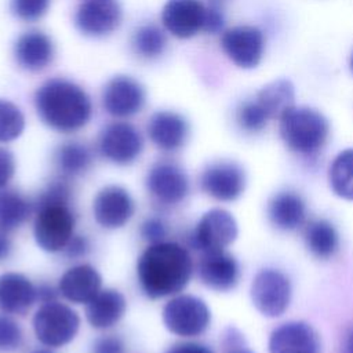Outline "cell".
<instances>
[{"label":"cell","instance_id":"1f68e13d","mask_svg":"<svg viewBox=\"0 0 353 353\" xmlns=\"http://www.w3.org/2000/svg\"><path fill=\"white\" fill-rule=\"evenodd\" d=\"M270 119L256 101L244 102L237 110L239 125L247 132L261 131Z\"/></svg>","mask_w":353,"mask_h":353},{"label":"cell","instance_id":"f35d334b","mask_svg":"<svg viewBox=\"0 0 353 353\" xmlns=\"http://www.w3.org/2000/svg\"><path fill=\"white\" fill-rule=\"evenodd\" d=\"M223 26V17L222 14L214 8V7H207V14H205V23H204V30L208 33H216L222 29Z\"/></svg>","mask_w":353,"mask_h":353},{"label":"cell","instance_id":"ee69618b","mask_svg":"<svg viewBox=\"0 0 353 353\" xmlns=\"http://www.w3.org/2000/svg\"><path fill=\"white\" fill-rule=\"evenodd\" d=\"M228 353H252L251 350H248V349H245V347H243V346H240V347H234V349H229V352Z\"/></svg>","mask_w":353,"mask_h":353},{"label":"cell","instance_id":"d6986e66","mask_svg":"<svg viewBox=\"0 0 353 353\" xmlns=\"http://www.w3.org/2000/svg\"><path fill=\"white\" fill-rule=\"evenodd\" d=\"M36 299V287L26 276L14 272L0 274V312L25 314Z\"/></svg>","mask_w":353,"mask_h":353},{"label":"cell","instance_id":"d4e9b609","mask_svg":"<svg viewBox=\"0 0 353 353\" xmlns=\"http://www.w3.org/2000/svg\"><path fill=\"white\" fill-rule=\"evenodd\" d=\"M294 85L287 79H279L265 85L256 95L255 101L265 110L269 119H280L294 106Z\"/></svg>","mask_w":353,"mask_h":353},{"label":"cell","instance_id":"277c9868","mask_svg":"<svg viewBox=\"0 0 353 353\" xmlns=\"http://www.w3.org/2000/svg\"><path fill=\"white\" fill-rule=\"evenodd\" d=\"M74 230V215L68 201L39 199L33 225L37 245L47 252L65 250Z\"/></svg>","mask_w":353,"mask_h":353},{"label":"cell","instance_id":"836d02e7","mask_svg":"<svg viewBox=\"0 0 353 353\" xmlns=\"http://www.w3.org/2000/svg\"><path fill=\"white\" fill-rule=\"evenodd\" d=\"M50 0H11L12 12L23 21H34L43 17Z\"/></svg>","mask_w":353,"mask_h":353},{"label":"cell","instance_id":"74e56055","mask_svg":"<svg viewBox=\"0 0 353 353\" xmlns=\"http://www.w3.org/2000/svg\"><path fill=\"white\" fill-rule=\"evenodd\" d=\"M88 248H90V245H88L87 239L81 237V236H73L70 239V241L68 243V245L65 247L66 255L70 258H79V256L85 255Z\"/></svg>","mask_w":353,"mask_h":353},{"label":"cell","instance_id":"4dcf8cb0","mask_svg":"<svg viewBox=\"0 0 353 353\" xmlns=\"http://www.w3.org/2000/svg\"><path fill=\"white\" fill-rule=\"evenodd\" d=\"M25 128V117L19 108L10 101L0 99V142L17 139Z\"/></svg>","mask_w":353,"mask_h":353},{"label":"cell","instance_id":"d6a6232c","mask_svg":"<svg viewBox=\"0 0 353 353\" xmlns=\"http://www.w3.org/2000/svg\"><path fill=\"white\" fill-rule=\"evenodd\" d=\"M21 325L6 314H0V352H12L22 343Z\"/></svg>","mask_w":353,"mask_h":353},{"label":"cell","instance_id":"30bf717a","mask_svg":"<svg viewBox=\"0 0 353 353\" xmlns=\"http://www.w3.org/2000/svg\"><path fill=\"white\" fill-rule=\"evenodd\" d=\"M146 189L157 203L176 205L189 193V179L179 165L170 161H160L149 170Z\"/></svg>","mask_w":353,"mask_h":353},{"label":"cell","instance_id":"44dd1931","mask_svg":"<svg viewBox=\"0 0 353 353\" xmlns=\"http://www.w3.org/2000/svg\"><path fill=\"white\" fill-rule=\"evenodd\" d=\"M150 141L161 150H176L183 146L189 127L186 120L175 112H157L148 124Z\"/></svg>","mask_w":353,"mask_h":353},{"label":"cell","instance_id":"5b68a950","mask_svg":"<svg viewBox=\"0 0 353 353\" xmlns=\"http://www.w3.org/2000/svg\"><path fill=\"white\" fill-rule=\"evenodd\" d=\"M80 327L79 314L65 303H43L33 316L36 338L48 347H61L76 336Z\"/></svg>","mask_w":353,"mask_h":353},{"label":"cell","instance_id":"603a6c76","mask_svg":"<svg viewBox=\"0 0 353 353\" xmlns=\"http://www.w3.org/2000/svg\"><path fill=\"white\" fill-rule=\"evenodd\" d=\"M54 57L51 39L41 32H28L15 43L17 62L26 70L37 72L44 69Z\"/></svg>","mask_w":353,"mask_h":353},{"label":"cell","instance_id":"8992f818","mask_svg":"<svg viewBox=\"0 0 353 353\" xmlns=\"http://www.w3.org/2000/svg\"><path fill=\"white\" fill-rule=\"evenodd\" d=\"M163 321L170 332L182 338H194L207 331L211 313L203 299L182 294L165 303Z\"/></svg>","mask_w":353,"mask_h":353},{"label":"cell","instance_id":"f6af8a7d","mask_svg":"<svg viewBox=\"0 0 353 353\" xmlns=\"http://www.w3.org/2000/svg\"><path fill=\"white\" fill-rule=\"evenodd\" d=\"M30 353H54V352L47 346V347H37V349H33Z\"/></svg>","mask_w":353,"mask_h":353},{"label":"cell","instance_id":"ffe728a7","mask_svg":"<svg viewBox=\"0 0 353 353\" xmlns=\"http://www.w3.org/2000/svg\"><path fill=\"white\" fill-rule=\"evenodd\" d=\"M102 279L91 265L68 269L59 280V292L73 303H88L101 291Z\"/></svg>","mask_w":353,"mask_h":353},{"label":"cell","instance_id":"e575fe53","mask_svg":"<svg viewBox=\"0 0 353 353\" xmlns=\"http://www.w3.org/2000/svg\"><path fill=\"white\" fill-rule=\"evenodd\" d=\"M165 234H167L165 226L163 221H160L159 218H148L141 225V236L143 240L149 241L150 244L164 241Z\"/></svg>","mask_w":353,"mask_h":353},{"label":"cell","instance_id":"ac0fdd59","mask_svg":"<svg viewBox=\"0 0 353 353\" xmlns=\"http://www.w3.org/2000/svg\"><path fill=\"white\" fill-rule=\"evenodd\" d=\"M199 276L208 288L229 291L239 283L240 266L236 258L225 250L203 252L199 262Z\"/></svg>","mask_w":353,"mask_h":353},{"label":"cell","instance_id":"f546056e","mask_svg":"<svg viewBox=\"0 0 353 353\" xmlns=\"http://www.w3.org/2000/svg\"><path fill=\"white\" fill-rule=\"evenodd\" d=\"M165 46V34L154 25H143L132 36V48L135 54L145 59L160 57Z\"/></svg>","mask_w":353,"mask_h":353},{"label":"cell","instance_id":"ab89813d","mask_svg":"<svg viewBox=\"0 0 353 353\" xmlns=\"http://www.w3.org/2000/svg\"><path fill=\"white\" fill-rule=\"evenodd\" d=\"M165 353H214L208 346L197 342H181L171 346Z\"/></svg>","mask_w":353,"mask_h":353},{"label":"cell","instance_id":"3957f363","mask_svg":"<svg viewBox=\"0 0 353 353\" xmlns=\"http://www.w3.org/2000/svg\"><path fill=\"white\" fill-rule=\"evenodd\" d=\"M280 135L295 153L310 156L327 142L330 125L317 110L306 106H292L280 119Z\"/></svg>","mask_w":353,"mask_h":353},{"label":"cell","instance_id":"f1b7e54d","mask_svg":"<svg viewBox=\"0 0 353 353\" xmlns=\"http://www.w3.org/2000/svg\"><path fill=\"white\" fill-rule=\"evenodd\" d=\"M55 163L62 174L76 176L90 168L92 156L85 145L80 142H66L57 149Z\"/></svg>","mask_w":353,"mask_h":353},{"label":"cell","instance_id":"83f0119b","mask_svg":"<svg viewBox=\"0 0 353 353\" xmlns=\"http://www.w3.org/2000/svg\"><path fill=\"white\" fill-rule=\"evenodd\" d=\"M328 182L338 197L353 201V148L342 150L332 160Z\"/></svg>","mask_w":353,"mask_h":353},{"label":"cell","instance_id":"cb8c5ba5","mask_svg":"<svg viewBox=\"0 0 353 353\" xmlns=\"http://www.w3.org/2000/svg\"><path fill=\"white\" fill-rule=\"evenodd\" d=\"M270 222L281 230H294L305 221L306 207L303 199L295 192H280L268 204Z\"/></svg>","mask_w":353,"mask_h":353},{"label":"cell","instance_id":"b9f144b4","mask_svg":"<svg viewBox=\"0 0 353 353\" xmlns=\"http://www.w3.org/2000/svg\"><path fill=\"white\" fill-rule=\"evenodd\" d=\"M11 250H12V244L7 236V232L0 230V261L7 259L11 254Z\"/></svg>","mask_w":353,"mask_h":353},{"label":"cell","instance_id":"bcb514c9","mask_svg":"<svg viewBox=\"0 0 353 353\" xmlns=\"http://www.w3.org/2000/svg\"><path fill=\"white\" fill-rule=\"evenodd\" d=\"M350 69H352V72H353V54H352V57H350Z\"/></svg>","mask_w":353,"mask_h":353},{"label":"cell","instance_id":"8fae6325","mask_svg":"<svg viewBox=\"0 0 353 353\" xmlns=\"http://www.w3.org/2000/svg\"><path fill=\"white\" fill-rule=\"evenodd\" d=\"M200 186L215 200L233 201L244 192L245 174L237 163L215 161L203 170Z\"/></svg>","mask_w":353,"mask_h":353},{"label":"cell","instance_id":"7a4b0ae2","mask_svg":"<svg viewBox=\"0 0 353 353\" xmlns=\"http://www.w3.org/2000/svg\"><path fill=\"white\" fill-rule=\"evenodd\" d=\"M34 105L40 119L59 132L80 130L92 113L91 101L84 90L63 79L46 81L34 95Z\"/></svg>","mask_w":353,"mask_h":353},{"label":"cell","instance_id":"8d00e7d4","mask_svg":"<svg viewBox=\"0 0 353 353\" xmlns=\"http://www.w3.org/2000/svg\"><path fill=\"white\" fill-rule=\"evenodd\" d=\"M15 171V160L11 152L0 148V188L6 186Z\"/></svg>","mask_w":353,"mask_h":353},{"label":"cell","instance_id":"9a60e30c","mask_svg":"<svg viewBox=\"0 0 353 353\" xmlns=\"http://www.w3.org/2000/svg\"><path fill=\"white\" fill-rule=\"evenodd\" d=\"M95 221L106 229L124 226L134 214V200L121 186L108 185L102 188L92 203Z\"/></svg>","mask_w":353,"mask_h":353},{"label":"cell","instance_id":"4fadbf2b","mask_svg":"<svg viewBox=\"0 0 353 353\" xmlns=\"http://www.w3.org/2000/svg\"><path fill=\"white\" fill-rule=\"evenodd\" d=\"M207 7L200 0H167L161 11L164 28L179 39H189L204 30Z\"/></svg>","mask_w":353,"mask_h":353},{"label":"cell","instance_id":"4316f807","mask_svg":"<svg viewBox=\"0 0 353 353\" xmlns=\"http://www.w3.org/2000/svg\"><path fill=\"white\" fill-rule=\"evenodd\" d=\"M30 201L15 190L0 192V230L11 232L19 228L30 215Z\"/></svg>","mask_w":353,"mask_h":353},{"label":"cell","instance_id":"d590c367","mask_svg":"<svg viewBox=\"0 0 353 353\" xmlns=\"http://www.w3.org/2000/svg\"><path fill=\"white\" fill-rule=\"evenodd\" d=\"M91 353H124V343L119 336H101L94 342Z\"/></svg>","mask_w":353,"mask_h":353},{"label":"cell","instance_id":"52a82bcc","mask_svg":"<svg viewBox=\"0 0 353 353\" xmlns=\"http://www.w3.org/2000/svg\"><path fill=\"white\" fill-rule=\"evenodd\" d=\"M251 301L256 310L266 317L281 316L291 301V283L276 269L259 270L251 283Z\"/></svg>","mask_w":353,"mask_h":353},{"label":"cell","instance_id":"9c48e42d","mask_svg":"<svg viewBox=\"0 0 353 353\" xmlns=\"http://www.w3.org/2000/svg\"><path fill=\"white\" fill-rule=\"evenodd\" d=\"M99 152L109 161L127 165L137 160L143 149L139 131L128 123H112L106 125L98 141Z\"/></svg>","mask_w":353,"mask_h":353},{"label":"cell","instance_id":"7bdbcfd3","mask_svg":"<svg viewBox=\"0 0 353 353\" xmlns=\"http://www.w3.org/2000/svg\"><path fill=\"white\" fill-rule=\"evenodd\" d=\"M343 353H353V328H352V330L347 332V335H346Z\"/></svg>","mask_w":353,"mask_h":353},{"label":"cell","instance_id":"2e32d148","mask_svg":"<svg viewBox=\"0 0 353 353\" xmlns=\"http://www.w3.org/2000/svg\"><path fill=\"white\" fill-rule=\"evenodd\" d=\"M102 102L109 114L128 117L143 108L145 91L137 80L128 76H116L105 85Z\"/></svg>","mask_w":353,"mask_h":353},{"label":"cell","instance_id":"ba28073f","mask_svg":"<svg viewBox=\"0 0 353 353\" xmlns=\"http://www.w3.org/2000/svg\"><path fill=\"white\" fill-rule=\"evenodd\" d=\"M239 229L234 216L222 208L207 211L192 233V245L201 252L221 251L237 237Z\"/></svg>","mask_w":353,"mask_h":353},{"label":"cell","instance_id":"60d3db41","mask_svg":"<svg viewBox=\"0 0 353 353\" xmlns=\"http://www.w3.org/2000/svg\"><path fill=\"white\" fill-rule=\"evenodd\" d=\"M37 291V299L41 302V303H47V302H51V301H55L57 299V292L52 287L47 285V284H43L40 287L36 288Z\"/></svg>","mask_w":353,"mask_h":353},{"label":"cell","instance_id":"7c38bea8","mask_svg":"<svg viewBox=\"0 0 353 353\" xmlns=\"http://www.w3.org/2000/svg\"><path fill=\"white\" fill-rule=\"evenodd\" d=\"M121 21V8L117 0H81L74 22L87 36H105L112 33Z\"/></svg>","mask_w":353,"mask_h":353},{"label":"cell","instance_id":"7402d4cb","mask_svg":"<svg viewBox=\"0 0 353 353\" xmlns=\"http://www.w3.org/2000/svg\"><path fill=\"white\" fill-rule=\"evenodd\" d=\"M127 307L125 298L116 290H101L85 306V317L91 327L105 330L113 327L123 317Z\"/></svg>","mask_w":353,"mask_h":353},{"label":"cell","instance_id":"e0dca14e","mask_svg":"<svg viewBox=\"0 0 353 353\" xmlns=\"http://www.w3.org/2000/svg\"><path fill=\"white\" fill-rule=\"evenodd\" d=\"M269 353H319L316 330L305 321H287L274 328L268 342Z\"/></svg>","mask_w":353,"mask_h":353},{"label":"cell","instance_id":"6da1fadb","mask_svg":"<svg viewBox=\"0 0 353 353\" xmlns=\"http://www.w3.org/2000/svg\"><path fill=\"white\" fill-rule=\"evenodd\" d=\"M142 291L152 299L176 295L189 283L193 261L189 251L174 241L150 244L137 263Z\"/></svg>","mask_w":353,"mask_h":353},{"label":"cell","instance_id":"484cf974","mask_svg":"<svg viewBox=\"0 0 353 353\" xmlns=\"http://www.w3.org/2000/svg\"><path fill=\"white\" fill-rule=\"evenodd\" d=\"M305 243L307 250L316 258L327 259L336 252L339 247V237L331 222L325 219H316L305 229Z\"/></svg>","mask_w":353,"mask_h":353},{"label":"cell","instance_id":"5bb4252c","mask_svg":"<svg viewBox=\"0 0 353 353\" xmlns=\"http://www.w3.org/2000/svg\"><path fill=\"white\" fill-rule=\"evenodd\" d=\"M221 46L233 63L250 69L262 58L263 36L255 26H236L222 34Z\"/></svg>","mask_w":353,"mask_h":353}]
</instances>
